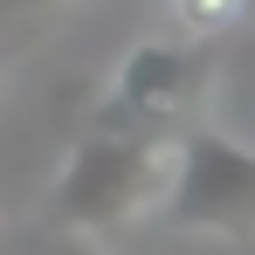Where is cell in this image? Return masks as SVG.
I'll return each mask as SVG.
<instances>
[{
  "label": "cell",
  "mask_w": 255,
  "mask_h": 255,
  "mask_svg": "<svg viewBox=\"0 0 255 255\" xmlns=\"http://www.w3.org/2000/svg\"><path fill=\"white\" fill-rule=\"evenodd\" d=\"M172 172V138H131V131H90L76 159L62 166L55 207L83 235H111L145 214H159Z\"/></svg>",
  "instance_id": "6da1fadb"
},
{
  "label": "cell",
  "mask_w": 255,
  "mask_h": 255,
  "mask_svg": "<svg viewBox=\"0 0 255 255\" xmlns=\"http://www.w3.org/2000/svg\"><path fill=\"white\" fill-rule=\"evenodd\" d=\"M159 7L179 21L186 42H221V35H235L242 14H249V0H159Z\"/></svg>",
  "instance_id": "277c9868"
},
{
  "label": "cell",
  "mask_w": 255,
  "mask_h": 255,
  "mask_svg": "<svg viewBox=\"0 0 255 255\" xmlns=\"http://www.w3.org/2000/svg\"><path fill=\"white\" fill-rule=\"evenodd\" d=\"M207 42H138L118 62V83L97 111V131H131V138H179L207 97Z\"/></svg>",
  "instance_id": "3957f363"
},
{
  "label": "cell",
  "mask_w": 255,
  "mask_h": 255,
  "mask_svg": "<svg viewBox=\"0 0 255 255\" xmlns=\"http://www.w3.org/2000/svg\"><path fill=\"white\" fill-rule=\"evenodd\" d=\"M159 214L179 235L249 242L255 235V152L207 125H186L172 138V172H166Z\"/></svg>",
  "instance_id": "7a4b0ae2"
},
{
  "label": "cell",
  "mask_w": 255,
  "mask_h": 255,
  "mask_svg": "<svg viewBox=\"0 0 255 255\" xmlns=\"http://www.w3.org/2000/svg\"><path fill=\"white\" fill-rule=\"evenodd\" d=\"M42 7H62V0H0V21L7 14H42Z\"/></svg>",
  "instance_id": "5b68a950"
}]
</instances>
